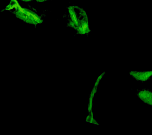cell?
<instances>
[{"label": "cell", "mask_w": 152, "mask_h": 135, "mask_svg": "<svg viewBox=\"0 0 152 135\" xmlns=\"http://www.w3.org/2000/svg\"><path fill=\"white\" fill-rule=\"evenodd\" d=\"M20 1L25 2H29L31 1H33V0H20Z\"/></svg>", "instance_id": "8"}, {"label": "cell", "mask_w": 152, "mask_h": 135, "mask_svg": "<svg viewBox=\"0 0 152 135\" xmlns=\"http://www.w3.org/2000/svg\"><path fill=\"white\" fill-rule=\"evenodd\" d=\"M137 95L145 104L152 106V92L149 90L143 89L137 91Z\"/></svg>", "instance_id": "4"}, {"label": "cell", "mask_w": 152, "mask_h": 135, "mask_svg": "<svg viewBox=\"0 0 152 135\" xmlns=\"http://www.w3.org/2000/svg\"><path fill=\"white\" fill-rule=\"evenodd\" d=\"M104 72L102 73V74H101L99 76V77L97 79V81H96V83L95 84V87H97V86H98L100 80H101V79H102V77H103V76L104 75Z\"/></svg>", "instance_id": "6"}, {"label": "cell", "mask_w": 152, "mask_h": 135, "mask_svg": "<svg viewBox=\"0 0 152 135\" xmlns=\"http://www.w3.org/2000/svg\"><path fill=\"white\" fill-rule=\"evenodd\" d=\"M67 9L69 16L67 26L76 30L82 20L88 15L84 9L77 6H71Z\"/></svg>", "instance_id": "2"}, {"label": "cell", "mask_w": 152, "mask_h": 135, "mask_svg": "<svg viewBox=\"0 0 152 135\" xmlns=\"http://www.w3.org/2000/svg\"><path fill=\"white\" fill-rule=\"evenodd\" d=\"M129 74L135 80L142 82H145L149 80L152 76V71H132Z\"/></svg>", "instance_id": "3"}, {"label": "cell", "mask_w": 152, "mask_h": 135, "mask_svg": "<svg viewBox=\"0 0 152 135\" xmlns=\"http://www.w3.org/2000/svg\"><path fill=\"white\" fill-rule=\"evenodd\" d=\"M13 14L17 18L28 24L36 26L42 24L43 22L41 17L36 13L21 7Z\"/></svg>", "instance_id": "1"}, {"label": "cell", "mask_w": 152, "mask_h": 135, "mask_svg": "<svg viewBox=\"0 0 152 135\" xmlns=\"http://www.w3.org/2000/svg\"><path fill=\"white\" fill-rule=\"evenodd\" d=\"M21 7L17 0H10L9 4L2 11H9L13 13Z\"/></svg>", "instance_id": "5"}, {"label": "cell", "mask_w": 152, "mask_h": 135, "mask_svg": "<svg viewBox=\"0 0 152 135\" xmlns=\"http://www.w3.org/2000/svg\"><path fill=\"white\" fill-rule=\"evenodd\" d=\"M37 2L38 3H42V2H45L46 1H49V0H36Z\"/></svg>", "instance_id": "7"}]
</instances>
